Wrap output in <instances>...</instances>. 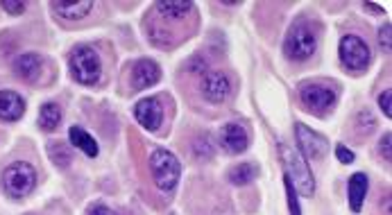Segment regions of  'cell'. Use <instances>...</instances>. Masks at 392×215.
<instances>
[{"label":"cell","mask_w":392,"mask_h":215,"mask_svg":"<svg viewBox=\"0 0 392 215\" xmlns=\"http://www.w3.org/2000/svg\"><path fill=\"white\" fill-rule=\"evenodd\" d=\"M256 174H258V168L254 164H238L227 172V179L233 186H247L252 179H256Z\"/></svg>","instance_id":"d6986e66"},{"label":"cell","mask_w":392,"mask_h":215,"mask_svg":"<svg viewBox=\"0 0 392 215\" xmlns=\"http://www.w3.org/2000/svg\"><path fill=\"white\" fill-rule=\"evenodd\" d=\"M150 172L154 184L161 188L164 193L175 191V186L179 184L181 177V164L177 161V156L168 150H154L150 156Z\"/></svg>","instance_id":"7a4b0ae2"},{"label":"cell","mask_w":392,"mask_h":215,"mask_svg":"<svg viewBox=\"0 0 392 215\" xmlns=\"http://www.w3.org/2000/svg\"><path fill=\"white\" fill-rule=\"evenodd\" d=\"M48 154L52 159V164L59 166V168H66L71 164V152H69V147L59 143V141H50L48 143Z\"/></svg>","instance_id":"ffe728a7"},{"label":"cell","mask_w":392,"mask_h":215,"mask_svg":"<svg viewBox=\"0 0 392 215\" xmlns=\"http://www.w3.org/2000/svg\"><path fill=\"white\" fill-rule=\"evenodd\" d=\"M295 134H297V143H299V150H302L304 159L320 161V159L326 156V152H329V143H326V139L320 136L318 131L308 129L306 125L297 123Z\"/></svg>","instance_id":"ba28073f"},{"label":"cell","mask_w":392,"mask_h":215,"mask_svg":"<svg viewBox=\"0 0 392 215\" xmlns=\"http://www.w3.org/2000/svg\"><path fill=\"white\" fill-rule=\"evenodd\" d=\"M378 41H381L386 52H390V23H386L381 28V32H378Z\"/></svg>","instance_id":"d4e9b609"},{"label":"cell","mask_w":392,"mask_h":215,"mask_svg":"<svg viewBox=\"0 0 392 215\" xmlns=\"http://www.w3.org/2000/svg\"><path fill=\"white\" fill-rule=\"evenodd\" d=\"M59 123H61V106L57 102H46L41 111H39V125L46 131H52L59 127Z\"/></svg>","instance_id":"e0dca14e"},{"label":"cell","mask_w":392,"mask_h":215,"mask_svg":"<svg viewBox=\"0 0 392 215\" xmlns=\"http://www.w3.org/2000/svg\"><path fill=\"white\" fill-rule=\"evenodd\" d=\"M159 79H161L159 64H154L152 59H141V61H136L134 71H132V82H134V89L136 91L154 86L156 82H159Z\"/></svg>","instance_id":"7c38bea8"},{"label":"cell","mask_w":392,"mask_h":215,"mask_svg":"<svg viewBox=\"0 0 392 215\" xmlns=\"http://www.w3.org/2000/svg\"><path fill=\"white\" fill-rule=\"evenodd\" d=\"M41 57L36 55V52H25V55L16 57L14 59V73L25 79V82H34V79L39 77V73H41Z\"/></svg>","instance_id":"9a60e30c"},{"label":"cell","mask_w":392,"mask_h":215,"mask_svg":"<svg viewBox=\"0 0 392 215\" xmlns=\"http://www.w3.org/2000/svg\"><path fill=\"white\" fill-rule=\"evenodd\" d=\"M25 114V102L14 91H0V120L16 123Z\"/></svg>","instance_id":"4fadbf2b"},{"label":"cell","mask_w":392,"mask_h":215,"mask_svg":"<svg viewBox=\"0 0 392 215\" xmlns=\"http://www.w3.org/2000/svg\"><path fill=\"white\" fill-rule=\"evenodd\" d=\"M338 52H341V61L345 69L354 71V73H361L365 66L370 64V48L368 44L363 41L361 36L356 34H347L341 39V48H338Z\"/></svg>","instance_id":"8992f818"},{"label":"cell","mask_w":392,"mask_h":215,"mask_svg":"<svg viewBox=\"0 0 392 215\" xmlns=\"http://www.w3.org/2000/svg\"><path fill=\"white\" fill-rule=\"evenodd\" d=\"M202 93H204V98L208 102H213V104H220V102H225L229 98V93H231V82H229V77L222 73V71H211V73H206L204 79H202Z\"/></svg>","instance_id":"9c48e42d"},{"label":"cell","mask_w":392,"mask_h":215,"mask_svg":"<svg viewBox=\"0 0 392 215\" xmlns=\"http://www.w3.org/2000/svg\"><path fill=\"white\" fill-rule=\"evenodd\" d=\"M316 48H318V34L306 23H295L288 34H286L283 52L293 61H306L316 52Z\"/></svg>","instance_id":"3957f363"},{"label":"cell","mask_w":392,"mask_h":215,"mask_svg":"<svg viewBox=\"0 0 392 215\" xmlns=\"http://www.w3.org/2000/svg\"><path fill=\"white\" fill-rule=\"evenodd\" d=\"M390 141H392V136L386 134V136L381 139V145H378L381 147V154H386V161H390Z\"/></svg>","instance_id":"83f0119b"},{"label":"cell","mask_w":392,"mask_h":215,"mask_svg":"<svg viewBox=\"0 0 392 215\" xmlns=\"http://www.w3.org/2000/svg\"><path fill=\"white\" fill-rule=\"evenodd\" d=\"M86 215H119V213L111 211L109 206H104V204H94L86 211Z\"/></svg>","instance_id":"484cf974"},{"label":"cell","mask_w":392,"mask_h":215,"mask_svg":"<svg viewBox=\"0 0 392 215\" xmlns=\"http://www.w3.org/2000/svg\"><path fill=\"white\" fill-rule=\"evenodd\" d=\"M220 145L229 154H243L250 147V134L241 123H227L220 129Z\"/></svg>","instance_id":"30bf717a"},{"label":"cell","mask_w":392,"mask_h":215,"mask_svg":"<svg viewBox=\"0 0 392 215\" xmlns=\"http://www.w3.org/2000/svg\"><path fill=\"white\" fill-rule=\"evenodd\" d=\"M36 186V170L25 164V161H16L5 168L3 172V188L9 197H25L34 191Z\"/></svg>","instance_id":"5b68a950"},{"label":"cell","mask_w":392,"mask_h":215,"mask_svg":"<svg viewBox=\"0 0 392 215\" xmlns=\"http://www.w3.org/2000/svg\"><path fill=\"white\" fill-rule=\"evenodd\" d=\"M336 156H338L341 164H354V152H351L349 147H345V145L336 147Z\"/></svg>","instance_id":"603a6c76"},{"label":"cell","mask_w":392,"mask_h":215,"mask_svg":"<svg viewBox=\"0 0 392 215\" xmlns=\"http://www.w3.org/2000/svg\"><path fill=\"white\" fill-rule=\"evenodd\" d=\"M286 193H288V206H291V215H302L299 211V201H297V195H295V188H293V181L286 177Z\"/></svg>","instance_id":"44dd1931"},{"label":"cell","mask_w":392,"mask_h":215,"mask_svg":"<svg viewBox=\"0 0 392 215\" xmlns=\"http://www.w3.org/2000/svg\"><path fill=\"white\" fill-rule=\"evenodd\" d=\"M195 152H198L200 156H204V159H211V156H213V147L208 145V141L204 139V141H198V143H195Z\"/></svg>","instance_id":"cb8c5ba5"},{"label":"cell","mask_w":392,"mask_h":215,"mask_svg":"<svg viewBox=\"0 0 392 215\" xmlns=\"http://www.w3.org/2000/svg\"><path fill=\"white\" fill-rule=\"evenodd\" d=\"M52 9H55L61 19H82L94 9V3H91V0H86V3H52Z\"/></svg>","instance_id":"ac0fdd59"},{"label":"cell","mask_w":392,"mask_h":215,"mask_svg":"<svg viewBox=\"0 0 392 215\" xmlns=\"http://www.w3.org/2000/svg\"><path fill=\"white\" fill-rule=\"evenodd\" d=\"M3 9L9 11L11 16H19L21 11L25 9V5H23V3H9V0H5V3H3Z\"/></svg>","instance_id":"4316f807"},{"label":"cell","mask_w":392,"mask_h":215,"mask_svg":"<svg viewBox=\"0 0 392 215\" xmlns=\"http://www.w3.org/2000/svg\"><path fill=\"white\" fill-rule=\"evenodd\" d=\"M69 139H71V145L73 147H77V150H82L86 156H98V152H100V147H98V143H96V139L91 136L89 131H84L82 127H77V125H73L71 129H69Z\"/></svg>","instance_id":"2e32d148"},{"label":"cell","mask_w":392,"mask_h":215,"mask_svg":"<svg viewBox=\"0 0 392 215\" xmlns=\"http://www.w3.org/2000/svg\"><path fill=\"white\" fill-rule=\"evenodd\" d=\"M71 75L77 79L80 84H98V79L102 75V61L100 55L89 46H82L73 50L71 55Z\"/></svg>","instance_id":"277c9868"},{"label":"cell","mask_w":392,"mask_h":215,"mask_svg":"<svg viewBox=\"0 0 392 215\" xmlns=\"http://www.w3.org/2000/svg\"><path fill=\"white\" fill-rule=\"evenodd\" d=\"M378 106H381V111L390 118L392 116V91H383L381 96H378Z\"/></svg>","instance_id":"7402d4cb"},{"label":"cell","mask_w":392,"mask_h":215,"mask_svg":"<svg viewBox=\"0 0 392 215\" xmlns=\"http://www.w3.org/2000/svg\"><path fill=\"white\" fill-rule=\"evenodd\" d=\"M299 100H302V104L308 111L324 114L326 109H331V106L336 104L338 93L329 84L313 82V84H304L302 89H299Z\"/></svg>","instance_id":"52a82bcc"},{"label":"cell","mask_w":392,"mask_h":215,"mask_svg":"<svg viewBox=\"0 0 392 215\" xmlns=\"http://www.w3.org/2000/svg\"><path fill=\"white\" fill-rule=\"evenodd\" d=\"M134 116L143 127L154 131V129H159L161 120H164V106H161L159 98H146L136 104Z\"/></svg>","instance_id":"8fae6325"},{"label":"cell","mask_w":392,"mask_h":215,"mask_svg":"<svg viewBox=\"0 0 392 215\" xmlns=\"http://www.w3.org/2000/svg\"><path fill=\"white\" fill-rule=\"evenodd\" d=\"M368 174L365 172H356L349 177L347 191H349V206L354 213H361L363 204H365V195H368Z\"/></svg>","instance_id":"5bb4252c"},{"label":"cell","mask_w":392,"mask_h":215,"mask_svg":"<svg viewBox=\"0 0 392 215\" xmlns=\"http://www.w3.org/2000/svg\"><path fill=\"white\" fill-rule=\"evenodd\" d=\"M279 150H281V156H283L286 177L293 181V186L304 197H313V193H316V179H313V174H311L308 161L286 143L279 145Z\"/></svg>","instance_id":"6da1fadb"}]
</instances>
